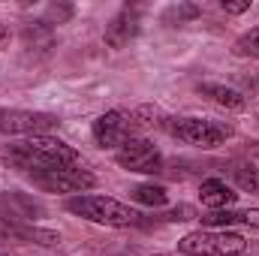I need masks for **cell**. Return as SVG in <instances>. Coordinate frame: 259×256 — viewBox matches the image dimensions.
<instances>
[{
	"instance_id": "9a60e30c",
	"label": "cell",
	"mask_w": 259,
	"mask_h": 256,
	"mask_svg": "<svg viewBox=\"0 0 259 256\" xmlns=\"http://www.w3.org/2000/svg\"><path fill=\"white\" fill-rule=\"evenodd\" d=\"M130 196L142 205H151V208H163L169 202V193H166L163 184H139V187H133Z\"/></svg>"
},
{
	"instance_id": "30bf717a",
	"label": "cell",
	"mask_w": 259,
	"mask_h": 256,
	"mask_svg": "<svg viewBox=\"0 0 259 256\" xmlns=\"http://www.w3.org/2000/svg\"><path fill=\"white\" fill-rule=\"evenodd\" d=\"M136 33H139V12L130 9V6H124V9L109 21V27H106V46L115 49V52H121Z\"/></svg>"
},
{
	"instance_id": "44dd1931",
	"label": "cell",
	"mask_w": 259,
	"mask_h": 256,
	"mask_svg": "<svg viewBox=\"0 0 259 256\" xmlns=\"http://www.w3.org/2000/svg\"><path fill=\"white\" fill-rule=\"evenodd\" d=\"M9 241H15V232H12V226H9V223H3V220H0V247H3V244H9Z\"/></svg>"
},
{
	"instance_id": "8fae6325",
	"label": "cell",
	"mask_w": 259,
	"mask_h": 256,
	"mask_svg": "<svg viewBox=\"0 0 259 256\" xmlns=\"http://www.w3.org/2000/svg\"><path fill=\"white\" fill-rule=\"evenodd\" d=\"M196 91H199L202 97H208L214 106L226 109V112H244V109H247V97H244L241 91L229 88V84H220V81H199Z\"/></svg>"
},
{
	"instance_id": "5b68a950",
	"label": "cell",
	"mask_w": 259,
	"mask_h": 256,
	"mask_svg": "<svg viewBox=\"0 0 259 256\" xmlns=\"http://www.w3.org/2000/svg\"><path fill=\"white\" fill-rule=\"evenodd\" d=\"M33 181V187L46 193H84L97 187V175L78 166H61V169H49V172H36L27 175Z\"/></svg>"
},
{
	"instance_id": "8992f818",
	"label": "cell",
	"mask_w": 259,
	"mask_h": 256,
	"mask_svg": "<svg viewBox=\"0 0 259 256\" xmlns=\"http://www.w3.org/2000/svg\"><path fill=\"white\" fill-rule=\"evenodd\" d=\"M115 163L121 169H127V172H139V175H157V172H163V154L148 139H127L115 151Z\"/></svg>"
},
{
	"instance_id": "52a82bcc",
	"label": "cell",
	"mask_w": 259,
	"mask_h": 256,
	"mask_svg": "<svg viewBox=\"0 0 259 256\" xmlns=\"http://www.w3.org/2000/svg\"><path fill=\"white\" fill-rule=\"evenodd\" d=\"M61 127L58 115L49 112H27V109H0V133L9 136H49Z\"/></svg>"
},
{
	"instance_id": "7c38bea8",
	"label": "cell",
	"mask_w": 259,
	"mask_h": 256,
	"mask_svg": "<svg viewBox=\"0 0 259 256\" xmlns=\"http://www.w3.org/2000/svg\"><path fill=\"white\" fill-rule=\"evenodd\" d=\"M199 199H202L205 208L223 211V208H232V205H235L238 193L232 190L226 181H220V178H208V181H202V187H199Z\"/></svg>"
},
{
	"instance_id": "9c48e42d",
	"label": "cell",
	"mask_w": 259,
	"mask_h": 256,
	"mask_svg": "<svg viewBox=\"0 0 259 256\" xmlns=\"http://www.w3.org/2000/svg\"><path fill=\"white\" fill-rule=\"evenodd\" d=\"M0 217L9 226H30L33 220L46 217V208L33 196H27V193L9 190L0 196Z\"/></svg>"
},
{
	"instance_id": "cb8c5ba5",
	"label": "cell",
	"mask_w": 259,
	"mask_h": 256,
	"mask_svg": "<svg viewBox=\"0 0 259 256\" xmlns=\"http://www.w3.org/2000/svg\"><path fill=\"white\" fill-rule=\"evenodd\" d=\"M0 256H9V253H0Z\"/></svg>"
},
{
	"instance_id": "5bb4252c",
	"label": "cell",
	"mask_w": 259,
	"mask_h": 256,
	"mask_svg": "<svg viewBox=\"0 0 259 256\" xmlns=\"http://www.w3.org/2000/svg\"><path fill=\"white\" fill-rule=\"evenodd\" d=\"M15 232V241H24V244H39V247H58L61 244V235L52 232V229H39V226H12Z\"/></svg>"
},
{
	"instance_id": "2e32d148",
	"label": "cell",
	"mask_w": 259,
	"mask_h": 256,
	"mask_svg": "<svg viewBox=\"0 0 259 256\" xmlns=\"http://www.w3.org/2000/svg\"><path fill=\"white\" fill-rule=\"evenodd\" d=\"M232 178H235V184H238V190L241 193L259 196V169L256 166H250V163H235Z\"/></svg>"
},
{
	"instance_id": "e0dca14e",
	"label": "cell",
	"mask_w": 259,
	"mask_h": 256,
	"mask_svg": "<svg viewBox=\"0 0 259 256\" xmlns=\"http://www.w3.org/2000/svg\"><path fill=\"white\" fill-rule=\"evenodd\" d=\"M235 55H241V58H253V61H259V27H253V30H247L244 36H238V42H235Z\"/></svg>"
},
{
	"instance_id": "7a4b0ae2",
	"label": "cell",
	"mask_w": 259,
	"mask_h": 256,
	"mask_svg": "<svg viewBox=\"0 0 259 256\" xmlns=\"http://www.w3.org/2000/svg\"><path fill=\"white\" fill-rule=\"evenodd\" d=\"M66 211L75 217H84L91 223L115 226V229L142 223V214L130 202H121L115 196H72V199H66Z\"/></svg>"
},
{
	"instance_id": "6da1fadb",
	"label": "cell",
	"mask_w": 259,
	"mask_h": 256,
	"mask_svg": "<svg viewBox=\"0 0 259 256\" xmlns=\"http://www.w3.org/2000/svg\"><path fill=\"white\" fill-rule=\"evenodd\" d=\"M0 163H9L27 175H36V172H49V169H61V166H75L78 151L55 136H27V139L3 145Z\"/></svg>"
},
{
	"instance_id": "603a6c76",
	"label": "cell",
	"mask_w": 259,
	"mask_h": 256,
	"mask_svg": "<svg viewBox=\"0 0 259 256\" xmlns=\"http://www.w3.org/2000/svg\"><path fill=\"white\" fill-rule=\"evenodd\" d=\"M154 256H172V253H154Z\"/></svg>"
},
{
	"instance_id": "7402d4cb",
	"label": "cell",
	"mask_w": 259,
	"mask_h": 256,
	"mask_svg": "<svg viewBox=\"0 0 259 256\" xmlns=\"http://www.w3.org/2000/svg\"><path fill=\"white\" fill-rule=\"evenodd\" d=\"M6 46H9V27L0 21V49H6Z\"/></svg>"
},
{
	"instance_id": "277c9868",
	"label": "cell",
	"mask_w": 259,
	"mask_h": 256,
	"mask_svg": "<svg viewBox=\"0 0 259 256\" xmlns=\"http://www.w3.org/2000/svg\"><path fill=\"white\" fill-rule=\"evenodd\" d=\"M247 250V238L229 229H196L178 241L181 256H241Z\"/></svg>"
},
{
	"instance_id": "4fadbf2b",
	"label": "cell",
	"mask_w": 259,
	"mask_h": 256,
	"mask_svg": "<svg viewBox=\"0 0 259 256\" xmlns=\"http://www.w3.org/2000/svg\"><path fill=\"white\" fill-rule=\"evenodd\" d=\"M202 223H205V226H235V223H241V226L259 229V208H241V211L223 208V211H208V214L202 217Z\"/></svg>"
},
{
	"instance_id": "3957f363",
	"label": "cell",
	"mask_w": 259,
	"mask_h": 256,
	"mask_svg": "<svg viewBox=\"0 0 259 256\" xmlns=\"http://www.w3.org/2000/svg\"><path fill=\"white\" fill-rule=\"evenodd\" d=\"M166 130L184 142V145H193L202 151H211V148H220L226 139L235 136V127L226 124V121H214V118H166Z\"/></svg>"
},
{
	"instance_id": "ba28073f",
	"label": "cell",
	"mask_w": 259,
	"mask_h": 256,
	"mask_svg": "<svg viewBox=\"0 0 259 256\" xmlns=\"http://www.w3.org/2000/svg\"><path fill=\"white\" fill-rule=\"evenodd\" d=\"M133 130H136V121H133V112L127 109H112L106 115H100L91 127V136L97 142V148H121L127 139H133Z\"/></svg>"
},
{
	"instance_id": "ffe728a7",
	"label": "cell",
	"mask_w": 259,
	"mask_h": 256,
	"mask_svg": "<svg viewBox=\"0 0 259 256\" xmlns=\"http://www.w3.org/2000/svg\"><path fill=\"white\" fill-rule=\"evenodd\" d=\"M247 9H250V0H223V12L229 15H241Z\"/></svg>"
},
{
	"instance_id": "d6986e66",
	"label": "cell",
	"mask_w": 259,
	"mask_h": 256,
	"mask_svg": "<svg viewBox=\"0 0 259 256\" xmlns=\"http://www.w3.org/2000/svg\"><path fill=\"white\" fill-rule=\"evenodd\" d=\"M193 217H196L193 205H178V208H172V211L163 214V220H169V223H184V220H193Z\"/></svg>"
},
{
	"instance_id": "ac0fdd59",
	"label": "cell",
	"mask_w": 259,
	"mask_h": 256,
	"mask_svg": "<svg viewBox=\"0 0 259 256\" xmlns=\"http://www.w3.org/2000/svg\"><path fill=\"white\" fill-rule=\"evenodd\" d=\"M202 9L193 6V3H178V6H172V9H166V21H178V24H184V21H193L196 15H199Z\"/></svg>"
}]
</instances>
